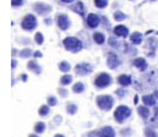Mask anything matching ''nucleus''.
Masks as SVG:
<instances>
[{
  "label": "nucleus",
  "mask_w": 158,
  "mask_h": 137,
  "mask_svg": "<svg viewBox=\"0 0 158 137\" xmlns=\"http://www.w3.org/2000/svg\"><path fill=\"white\" fill-rule=\"evenodd\" d=\"M137 113L141 115V118L142 119H147L148 116H150V109L147 108V105H140V107H137Z\"/></svg>",
  "instance_id": "6ab92c4d"
},
{
  "label": "nucleus",
  "mask_w": 158,
  "mask_h": 137,
  "mask_svg": "<svg viewBox=\"0 0 158 137\" xmlns=\"http://www.w3.org/2000/svg\"><path fill=\"white\" fill-rule=\"evenodd\" d=\"M28 137H40V136H38V134H31Z\"/></svg>",
  "instance_id": "c03bdc74"
},
{
  "label": "nucleus",
  "mask_w": 158,
  "mask_h": 137,
  "mask_svg": "<svg viewBox=\"0 0 158 137\" xmlns=\"http://www.w3.org/2000/svg\"><path fill=\"white\" fill-rule=\"evenodd\" d=\"M130 1H134V0H130Z\"/></svg>",
  "instance_id": "8fccbe9b"
},
{
  "label": "nucleus",
  "mask_w": 158,
  "mask_h": 137,
  "mask_svg": "<svg viewBox=\"0 0 158 137\" xmlns=\"http://www.w3.org/2000/svg\"><path fill=\"white\" fill-rule=\"evenodd\" d=\"M96 103H97V107L103 110V111H109L113 105H114V98L109 94H103V95H98L96 98Z\"/></svg>",
  "instance_id": "f257e3e1"
},
{
  "label": "nucleus",
  "mask_w": 158,
  "mask_h": 137,
  "mask_svg": "<svg viewBox=\"0 0 158 137\" xmlns=\"http://www.w3.org/2000/svg\"><path fill=\"white\" fill-rule=\"evenodd\" d=\"M92 71H93V66L88 62H80L75 66V72L80 76L89 75V74H92Z\"/></svg>",
  "instance_id": "423d86ee"
},
{
  "label": "nucleus",
  "mask_w": 158,
  "mask_h": 137,
  "mask_svg": "<svg viewBox=\"0 0 158 137\" xmlns=\"http://www.w3.org/2000/svg\"><path fill=\"white\" fill-rule=\"evenodd\" d=\"M45 23H47V25H50V23H52V20H50V18H45Z\"/></svg>",
  "instance_id": "a19ab883"
},
{
  "label": "nucleus",
  "mask_w": 158,
  "mask_h": 137,
  "mask_svg": "<svg viewBox=\"0 0 158 137\" xmlns=\"http://www.w3.org/2000/svg\"><path fill=\"white\" fill-rule=\"evenodd\" d=\"M97 137H115V131L110 126H104L101 130H98V136Z\"/></svg>",
  "instance_id": "f8f14e48"
},
{
  "label": "nucleus",
  "mask_w": 158,
  "mask_h": 137,
  "mask_svg": "<svg viewBox=\"0 0 158 137\" xmlns=\"http://www.w3.org/2000/svg\"><path fill=\"white\" fill-rule=\"evenodd\" d=\"M33 56H35V58H42V56H43V54L37 50V51H35V53H33Z\"/></svg>",
  "instance_id": "c9c22d12"
},
{
  "label": "nucleus",
  "mask_w": 158,
  "mask_h": 137,
  "mask_svg": "<svg viewBox=\"0 0 158 137\" xmlns=\"http://www.w3.org/2000/svg\"><path fill=\"white\" fill-rule=\"evenodd\" d=\"M58 67H59V70H60L61 72H65V74L71 70V66H70V64H69L68 61H60L59 65H58Z\"/></svg>",
  "instance_id": "5701e85b"
},
{
  "label": "nucleus",
  "mask_w": 158,
  "mask_h": 137,
  "mask_svg": "<svg viewBox=\"0 0 158 137\" xmlns=\"http://www.w3.org/2000/svg\"><path fill=\"white\" fill-rule=\"evenodd\" d=\"M45 127H47V126H45V124H44L43 121H38V123L35 125V127H33V129H35V132H36V134L42 135V134L45 131Z\"/></svg>",
  "instance_id": "4be33fe9"
},
{
  "label": "nucleus",
  "mask_w": 158,
  "mask_h": 137,
  "mask_svg": "<svg viewBox=\"0 0 158 137\" xmlns=\"http://www.w3.org/2000/svg\"><path fill=\"white\" fill-rule=\"evenodd\" d=\"M155 95H156V98H157V99H158V91L155 92Z\"/></svg>",
  "instance_id": "09e8293b"
},
{
  "label": "nucleus",
  "mask_w": 158,
  "mask_h": 137,
  "mask_svg": "<svg viewBox=\"0 0 158 137\" xmlns=\"http://www.w3.org/2000/svg\"><path fill=\"white\" fill-rule=\"evenodd\" d=\"M21 80H22L23 82H26V81H27V75H26V74H22V75H21Z\"/></svg>",
  "instance_id": "ea45409f"
},
{
  "label": "nucleus",
  "mask_w": 158,
  "mask_h": 137,
  "mask_svg": "<svg viewBox=\"0 0 158 137\" xmlns=\"http://www.w3.org/2000/svg\"><path fill=\"white\" fill-rule=\"evenodd\" d=\"M155 113H156V119H157V121H158V108L155 109Z\"/></svg>",
  "instance_id": "37998d69"
},
{
  "label": "nucleus",
  "mask_w": 158,
  "mask_h": 137,
  "mask_svg": "<svg viewBox=\"0 0 158 137\" xmlns=\"http://www.w3.org/2000/svg\"><path fill=\"white\" fill-rule=\"evenodd\" d=\"M73 92L74 93H83L85 92V85L82 82H76L73 86Z\"/></svg>",
  "instance_id": "393cba45"
},
{
  "label": "nucleus",
  "mask_w": 158,
  "mask_h": 137,
  "mask_svg": "<svg viewBox=\"0 0 158 137\" xmlns=\"http://www.w3.org/2000/svg\"><path fill=\"white\" fill-rule=\"evenodd\" d=\"M63 2H66V4H70V2H73L74 0H61Z\"/></svg>",
  "instance_id": "79ce46f5"
},
{
  "label": "nucleus",
  "mask_w": 158,
  "mask_h": 137,
  "mask_svg": "<svg viewBox=\"0 0 158 137\" xmlns=\"http://www.w3.org/2000/svg\"><path fill=\"white\" fill-rule=\"evenodd\" d=\"M23 1H25V0H11V5L15 6V7H17V6L23 5Z\"/></svg>",
  "instance_id": "473e14b6"
},
{
  "label": "nucleus",
  "mask_w": 158,
  "mask_h": 137,
  "mask_svg": "<svg viewBox=\"0 0 158 137\" xmlns=\"http://www.w3.org/2000/svg\"><path fill=\"white\" fill-rule=\"evenodd\" d=\"M32 54H33V51H32L31 48H25V49H22V50L19 53L20 58H22V59H28V58L32 56Z\"/></svg>",
  "instance_id": "412c9836"
},
{
  "label": "nucleus",
  "mask_w": 158,
  "mask_h": 137,
  "mask_svg": "<svg viewBox=\"0 0 158 137\" xmlns=\"http://www.w3.org/2000/svg\"><path fill=\"white\" fill-rule=\"evenodd\" d=\"M115 93H117V95H118V97L123 98V97L126 94V91H125L124 88H120V90H117V91H115Z\"/></svg>",
  "instance_id": "72a5a7b5"
},
{
  "label": "nucleus",
  "mask_w": 158,
  "mask_h": 137,
  "mask_svg": "<svg viewBox=\"0 0 158 137\" xmlns=\"http://www.w3.org/2000/svg\"><path fill=\"white\" fill-rule=\"evenodd\" d=\"M86 22H87V26H88L89 28H96V27L99 26L101 18H99V16L96 15V14H88L87 17H86Z\"/></svg>",
  "instance_id": "9d476101"
},
{
  "label": "nucleus",
  "mask_w": 158,
  "mask_h": 137,
  "mask_svg": "<svg viewBox=\"0 0 158 137\" xmlns=\"http://www.w3.org/2000/svg\"><path fill=\"white\" fill-rule=\"evenodd\" d=\"M88 137H94V136H98V131H94V132H91L87 135Z\"/></svg>",
  "instance_id": "58836bf2"
},
{
  "label": "nucleus",
  "mask_w": 158,
  "mask_h": 137,
  "mask_svg": "<svg viewBox=\"0 0 158 137\" xmlns=\"http://www.w3.org/2000/svg\"><path fill=\"white\" fill-rule=\"evenodd\" d=\"M130 42L135 46H139L142 43V34L140 32H134L130 34Z\"/></svg>",
  "instance_id": "a211bd4d"
},
{
  "label": "nucleus",
  "mask_w": 158,
  "mask_h": 137,
  "mask_svg": "<svg viewBox=\"0 0 158 137\" xmlns=\"http://www.w3.org/2000/svg\"><path fill=\"white\" fill-rule=\"evenodd\" d=\"M21 27L25 31H33L37 27V18H36V16L32 15V14H27L22 18V21H21Z\"/></svg>",
  "instance_id": "39448f33"
},
{
  "label": "nucleus",
  "mask_w": 158,
  "mask_h": 137,
  "mask_svg": "<svg viewBox=\"0 0 158 137\" xmlns=\"http://www.w3.org/2000/svg\"><path fill=\"white\" fill-rule=\"evenodd\" d=\"M49 111H50V108H49V105L48 104H44V105H42L40 108V110H38V114H40V116H47L48 114H49Z\"/></svg>",
  "instance_id": "bb28decb"
},
{
  "label": "nucleus",
  "mask_w": 158,
  "mask_h": 137,
  "mask_svg": "<svg viewBox=\"0 0 158 137\" xmlns=\"http://www.w3.org/2000/svg\"><path fill=\"white\" fill-rule=\"evenodd\" d=\"M35 42L37 43V44H43V42H44V37H43V34L40 33V32H37L36 34H35Z\"/></svg>",
  "instance_id": "c756f323"
},
{
  "label": "nucleus",
  "mask_w": 158,
  "mask_h": 137,
  "mask_svg": "<svg viewBox=\"0 0 158 137\" xmlns=\"http://www.w3.org/2000/svg\"><path fill=\"white\" fill-rule=\"evenodd\" d=\"M137 99H139V97H137V95H136V97H135V100H134V102H135V104H136V103H137Z\"/></svg>",
  "instance_id": "de8ad7c7"
},
{
  "label": "nucleus",
  "mask_w": 158,
  "mask_h": 137,
  "mask_svg": "<svg viewBox=\"0 0 158 137\" xmlns=\"http://www.w3.org/2000/svg\"><path fill=\"white\" fill-rule=\"evenodd\" d=\"M94 5L98 9H104L108 5V0H94Z\"/></svg>",
  "instance_id": "c85d7f7f"
},
{
  "label": "nucleus",
  "mask_w": 158,
  "mask_h": 137,
  "mask_svg": "<svg viewBox=\"0 0 158 137\" xmlns=\"http://www.w3.org/2000/svg\"><path fill=\"white\" fill-rule=\"evenodd\" d=\"M134 66L137 67L140 71H145L148 67V64L143 58H137V59L134 60Z\"/></svg>",
  "instance_id": "4468645a"
},
{
  "label": "nucleus",
  "mask_w": 158,
  "mask_h": 137,
  "mask_svg": "<svg viewBox=\"0 0 158 137\" xmlns=\"http://www.w3.org/2000/svg\"><path fill=\"white\" fill-rule=\"evenodd\" d=\"M93 41L97 43V44H103L106 42V37L103 33L101 32H94L93 33Z\"/></svg>",
  "instance_id": "aec40b11"
},
{
  "label": "nucleus",
  "mask_w": 158,
  "mask_h": 137,
  "mask_svg": "<svg viewBox=\"0 0 158 137\" xmlns=\"http://www.w3.org/2000/svg\"><path fill=\"white\" fill-rule=\"evenodd\" d=\"M125 18H126V15H125L123 11H115V12H114V20H115V21L121 22V21H124Z\"/></svg>",
  "instance_id": "cd10ccee"
},
{
  "label": "nucleus",
  "mask_w": 158,
  "mask_h": 137,
  "mask_svg": "<svg viewBox=\"0 0 158 137\" xmlns=\"http://www.w3.org/2000/svg\"><path fill=\"white\" fill-rule=\"evenodd\" d=\"M70 9H71L73 11H75L76 14L81 15V16H83V15H85V5H83V2H82V1H77V2H75L74 5H71V6H70Z\"/></svg>",
  "instance_id": "f3484780"
},
{
  "label": "nucleus",
  "mask_w": 158,
  "mask_h": 137,
  "mask_svg": "<svg viewBox=\"0 0 158 137\" xmlns=\"http://www.w3.org/2000/svg\"><path fill=\"white\" fill-rule=\"evenodd\" d=\"M121 64V61H120V59L118 58V55L117 54H114V53H109L108 54V56H107V65H108V67L109 69H117L119 65Z\"/></svg>",
  "instance_id": "1a4fd4ad"
},
{
  "label": "nucleus",
  "mask_w": 158,
  "mask_h": 137,
  "mask_svg": "<svg viewBox=\"0 0 158 137\" xmlns=\"http://www.w3.org/2000/svg\"><path fill=\"white\" fill-rule=\"evenodd\" d=\"M61 120H63V119H61V116H60V115H58V116H55V123H56V124H59V123H61Z\"/></svg>",
  "instance_id": "4c0bfd02"
},
{
  "label": "nucleus",
  "mask_w": 158,
  "mask_h": 137,
  "mask_svg": "<svg viewBox=\"0 0 158 137\" xmlns=\"http://www.w3.org/2000/svg\"><path fill=\"white\" fill-rule=\"evenodd\" d=\"M56 23H58V26H59V28H60L61 31H66V30H69L70 26H71V21H70V18H69V16L65 15V14L58 15V17H56Z\"/></svg>",
  "instance_id": "6e6552de"
},
{
  "label": "nucleus",
  "mask_w": 158,
  "mask_h": 137,
  "mask_svg": "<svg viewBox=\"0 0 158 137\" xmlns=\"http://www.w3.org/2000/svg\"><path fill=\"white\" fill-rule=\"evenodd\" d=\"M47 102H48V105H49V107H55V105L58 104V100H56V98H55L54 95H49V97L47 98Z\"/></svg>",
  "instance_id": "7c9ffc66"
},
{
  "label": "nucleus",
  "mask_w": 158,
  "mask_h": 137,
  "mask_svg": "<svg viewBox=\"0 0 158 137\" xmlns=\"http://www.w3.org/2000/svg\"><path fill=\"white\" fill-rule=\"evenodd\" d=\"M63 44H64L65 49L68 51H71V53H79L83 48L82 42L76 37H66V38H64Z\"/></svg>",
  "instance_id": "f03ea898"
},
{
  "label": "nucleus",
  "mask_w": 158,
  "mask_h": 137,
  "mask_svg": "<svg viewBox=\"0 0 158 137\" xmlns=\"http://www.w3.org/2000/svg\"><path fill=\"white\" fill-rule=\"evenodd\" d=\"M58 92H59V94H60L63 98L68 97V91H66L65 88H59V90H58Z\"/></svg>",
  "instance_id": "f704fd0d"
},
{
  "label": "nucleus",
  "mask_w": 158,
  "mask_h": 137,
  "mask_svg": "<svg viewBox=\"0 0 158 137\" xmlns=\"http://www.w3.org/2000/svg\"><path fill=\"white\" fill-rule=\"evenodd\" d=\"M54 137H65V136H64V135H61V134H56Z\"/></svg>",
  "instance_id": "49530a36"
},
{
  "label": "nucleus",
  "mask_w": 158,
  "mask_h": 137,
  "mask_svg": "<svg viewBox=\"0 0 158 137\" xmlns=\"http://www.w3.org/2000/svg\"><path fill=\"white\" fill-rule=\"evenodd\" d=\"M156 100H157V98H156L155 94H145V95L142 97V102H143V104L147 105V107H153V105H156Z\"/></svg>",
  "instance_id": "2eb2a0df"
},
{
  "label": "nucleus",
  "mask_w": 158,
  "mask_h": 137,
  "mask_svg": "<svg viewBox=\"0 0 158 137\" xmlns=\"http://www.w3.org/2000/svg\"><path fill=\"white\" fill-rule=\"evenodd\" d=\"M33 10H35V12H37L38 15H42V16H47V15H49L50 12H52V6L50 5H48V4H45V2H36V4H33Z\"/></svg>",
  "instance_id": "0eeeda50"
},
{
  "label": "nucleus",
  "mask_w": 158,
  "mask_h": 137,
  "mask_svg": "<svg viewBox=\"0 0 158 137\" xmlns=\"http://www.w3.org/2000/svg\"><path fill=\"white\" fill-rule=\"evenodd\" d=\"M66 111H68V114H70V115H75V114L77 113V105L74 104V103H69V104L66 105Z\"/></svg>",
  "instance_id": "b1692460"
},
{
  "label": "nucleus",
  "mask_w": 158,
  "mask_h": 137,
  "mask_svg": "<svg viewBox=\"0 0 158 137\" xmlns=\"http://www.w3.org/2000/svg\"><path fill=\"white\" fill-rule=\"evenodd\" d=\"M131 109L126 105H119L118 108L115 109L114 111V120L118 123V124H123L127 118L131 116Z\"/></svg>",
  "instance_id": "7ed1b4c3"
},
{
  "label": "nucleus",
  "mask_w": 158,
  "mask_h": 137,
  "mask_svg": "<svg viewBox=\"0 0 158 137\" xmlns=\"http://www.w3.org/2000/svg\"><path fill=\"white\" fill-rule=\"evenodd\" d=\"M17 54V50L16 49H12V55H16Z\"/></svg>",
  "instance_id": "a18cd8bd"
},
{
  "label": "nucleus",
  "mask_w": 158,
  "mask_h": 137,
  "mask_svg": "<svg viewBox=\"0 0 158 137\" xmlns=\"http://www.w3.org/2000/svg\"><path fill=\"white\" fill-rule=\"evenodd\" d=\"M112 83H113V79H112V76H110L109 74H107V72H102V74H99V75L94 79V86H96L97 88H101V90L109 87Z\"/></svg>",
  "instance_id": "20e7f679"
},
{
  "label": "nucleus",
  "mask_w": 158,
  "mask_h": 137,
  "mask_svg": "<svg viewBox=\"0 0 158 137\" xmlns=\"http://www.w3.org/2000/svg\"><path fill=\"white\" fill-rule=\"evenodd\" d=\"M145 135H146L147 137H157L156 132H155L152 129H150V127H147V129L145 130Z\"/></svg>",
  "instance_id": "2f4dec72"
},
{
  "label": "nucleus",
  "mask_w": 158,
  "mask_h": 137,
  "mask_svg": "<svg viewBox=\"0 0 158 137\" xmlns=\"http://www.w3.org/2000/svg\"><path fill=\"white\" fill-rule=\"evenodd\" d=\"M73 82V76L71 75H64L61 79H60V83L63 85V86H68V85H70Z\"/></svg>",
  "instance_id": "a878e982"
},
{
  "label": "nucleus",
  "mask_w": 158,
  "mask_h": 137,
  "mask_svg": "<svg viewBox=\"0 0 158 137\" xmlns=\"http://www.w3.org/2000/svg\"><path fill=\"white\" fill-rule=\"evenodd\" d=\"M117 81H118V83L120 85V86H124V87H126V86H130V85H131V77H130L129 75H125V74L119 75Z\"/></svg>",
  "instance_id": "dca6fc26"
},
{
  "label": "nucleus",
  "mask_w": 158,
  "mask_h": 137,
  "mask_svg": "<svg viewBox=\"0 0 158 137\" xmlns=\"http://www.w3.org/2000/svg\"><path fill=\"white\" fill-rule=\"evenodd\" d=\"M27 67H28V70H30V71H33L36 75L42 74V66H40L36 60H31V61H28Z\"/></svg>",
  "instance_id": "ddd939ff"
},
{
  "label": "nucleus",
  "mask_w": 158,
  "mask_h": 137,
  "mask_svg": "<svg viewBox=\"0 0 158 137\" xmlns=\"http://www.w3.org/2000/svg\"><path fill=\"white\" fill-rule=\"evenodd\" d=\"M16 66H17V61H16V59H12V61H11V67H12V69H16Z\"/></svg>",
  "instance_id": "e433bc0d"
},
{
  "label": "nucleus",
  "mask_w": 158,
  "mask_h": 137,
  "mask_svg": "<svg viewBox=\"0 0 158 137\" xmlns=\"http://www.w3.org/2000/svg\"><path fill=\"white\" fill-rule=\"evenodd\" d=\"M113 32H114V34H115L117 37H121V38H125V37L129 36V30H127V27L124 26V25H118V26H115L114 30H113Z\"/></svg>",
  "instance_id": "9b49d317"
}]
</instances>
